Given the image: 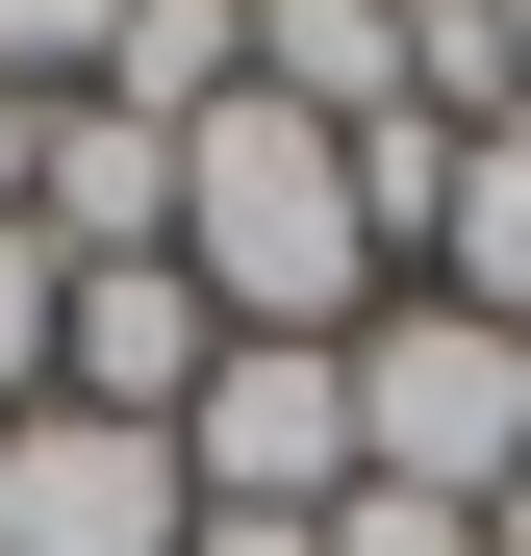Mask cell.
Listing matches in <instances>:
<instances>
[{
  "mask_svg": "<svg viewBox=\"0 0 531 556\" xmlns=\"http://www.w3.org/2000/svg\"><path fill=\"white\" fill-rule=\"evenodd\" d=\"M354 481L481 531V506L531 481V329H481V304H380V329H354Z\"/></svg>",
  "mask_w": 531,
  "mask_h": 556,
  "instance_id": "obj_1",
  "label": "cell"
},
{
  "mask_svg": "<svg viewBox=\"0 0 531 556\" xmlns=\"http://www.w3.org/2000/svg\"><path fill=\"white\" fill-rule=\"evenodd\" d=\"M177 481H203L228 531H329V506H354V354L228 329V354H203V405H177Z\"/></svg>",
  "mask_w": 531,
  "mask_h": 556,
  "instance_id": "obj_2",
  "label": "cell"
},
{
  "mask_svg": "<svg viewBox=\"0 0 531 556\" xmlns=\"http://www.w3.org/2000/svg\"><path fill=\"white\" fill-rule=\"evenodd\" d=\"M177 531H203L177 430H127V405H26L0 430V556H177Z\"/></svg>",
  "mask_w": 531,
  "mask_h": 556,
  "instance_id": "obj_3",
  "label": "cell"
},
{
  "mask_svg": "<svg viewBox=\"0 0 531 556\" xmlns=\"http://www.w3.org/2000/svg\"><path fill=\"white\" fill-rule=\"evenodd\" d=\"M203 354H228V304H203V278H177V253H102V278L51 304V405L177 430V405H203Z\"/></svg>",
  "mask_w": 531,
  "mask_h": 556,
  "instance_id": "obj_4",
  "label": "cell"
},
{
  "mask_svg": "<svg viewBox=\"0 0 531 556\" xmlns=\"http://www.w3.org/2000/svg\"><path fill=\"white\" fill-rule=\"evenodd\" d=\"M26 228L102 278V253H177V127H127V102H51L26 127Z\"/></svg>",
  "mask_w": 531,
  "mask_h": 556,
  "instance_id": "obj_5",
  "label": "cell"
},
{
  "mask_svg": "<svg viewBox=\"0 0 531 556\" xmlns=\"http://www.w3.org/2000/svg\"><path fill=\"white\" fill-rule=\"evenodd\" d=\"M405 304H481V329H531V102H506V127H456V203H430Z\"/></svg>",
  "mask_w": 531,
  "mask_h": 556,
  "instance_id": "obj_6",
  "label": "cell"
},
{
  "mask_svg": "<svg viewBox=\"0 0 531 556\" xmlns=\"http://www.w3.org/2000/svg\"><path fill=\"white\" fill-rule=\"evenodd\" d=\"M76 102H127V127H228V102H253V0H127Z\"/></svg>",
  "mask_w": 531,
  "mask_h": 556,
  "instance_id": "obj_7",
  "label": "cell"
},
{
  "mask_svg": "<svg viewBox=\"0 0 531 556\" xmlns=\"http://www.w3.org/2000/svg\"><path fill=\"white\" fill-rule=\"evenodd\" d=\"M51 304H76V253H51V228H0V430L51 405Z\"/></svg>",
  "mask_w": 531,
  "mask_h": 556,
  "instance_id": "obj_8",
  "label": "cell"
},
{
  "mask_svg": "<svg viewBox=\"0 0 531 556\" xmlns=\"http://www.w3.org/2000/svg\"><path fill=\"white\" fill-rule=\"evenodd\" d=\"M102 26H127V0H0V102H76V76H102Z\"/></svg>",
  "mask_w": 531,
  "mask_h": 556,
  "instance_id": "obj_9",
  "label": "cell"
},
{
  "mask_svg": "<svg viewBox=\"0 0 531 556\" xmlns=\"http://www.w3.org/2000/svg\"><path fill=\"white\" fill-rule=\"evenodd\" d=\"M329 556H481V531H456V506H380V481H354V506H329Z\"/></svg>",
  "mask_w": 531,
  "mask_h": 556,
  "instance_id": "obj_10",
  "label": "cell"
},
{
  "mask_svg": "<svg viewBox=\"0 0 531 556\" xmlns=\"http://www.w3.org/2000/svg\"><path fill=\"white\" fill-rule=\"evenodd\" d=\"M177 556H329V531H228V506H203V531H177Z\"/></svg>",
  "mask_w": 531,
  "mask_h": 556,
  "instance_id": "obj_11",
  "label": "cell"
},
{
  "mask_svg": "<svg viewBox=\"0 0 531 556\" xmlns=\"http://www.w3.org/2000/svg\"><path fill=\"white\" fill-rule=\"evenodd\" d=\"M26 127H51V102H0V228H26Z\"/></svg>",
  "mask_w": 531,
  "mask_h": 556,
  "instance_id": "obj_12",
  "label": "cell"
},
{
  "mask_svg": "<svg viewBox=\"0 0 531 556\" xmlns=\"http://www.w3.org/2000/svg\"><path fill=\"white\" fill-rule=\"evenodd\" d=\"M481 556H531V481H506V506H481Z\"/></svg>",
  "mask_w": 531,
  "mask_h": 556,
  "instance_id": "obj_13",
  "label": "cell"
},
{
  "mask_svg": "<svg viewBox=\"0 0 531 556\" xmlns=\"http://www.w3.org/2000/svg\"><path fill=\"white\" fill-rule=\"evenodd\" d=\"M506 76H531V0H506Z\"/></svg>",
  "mask_w": 531,
  "mask_h": 556,
  "instance_id": "obj_14",
  "label": "cell"
},
{
  "mask_svg": "<svg viewBox=\"0 0 531 556\" xmlns=\"http://www.w3.org/2000/svg\"><path fill=\"white\" fill-rule=\"evenodd\" d=\"M405 26H430V0H405Z\"/></svg>",
  "mask_w": 531,
  "mask_h": 556,
  "instance_id": "obj_15",
  "label": "cell"
}]
</instances>
